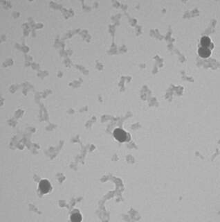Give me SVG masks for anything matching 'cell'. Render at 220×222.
Masks as SVG:
<instances>
[{
	"label": "cell",
	"instance_id": "cell-1",
	"mask_svg": "<svg viewBox=\"0 0 220 222\" xmlns=\"http://www.w3.org/2000/svg\"><path fill=\"white\" fill-rule=\"evenodd\" d=\"M114 136L118 141L123 142L127 140V137H128V134L126 132H125L123 130L121 129V128H116V129L114 131Z\"/></svg>",
	"mask_w": 220,
	"mask_h": 222
},
{
	"label": "cell",
	"instance_id": "cell-2",
	"mask_svg": "<svg viewBox=\"0 0 220 222\" xmlns=\"http://www.w3.org/2000/svg\"><path fill=\"white\" fill-rule=\"evenodd\" d=\"M201 47H206L208 49H212L213 48V44L212 43L211 38L208 36H203L201 39Z\"/></svg>",
	"mask_w": 220,
	"mask_h": 222
},
{
	"label": "cell",
	"instance_id": "cell-3",
	"mask_svg": "<svg viewBox=\"0 0 220 222\" xmlns=\"http://www.w3.org/2000/svg\"><path fill=\"white\" fill-rule=\"evenodd\" d=\"M39 189L43 193H47L49 192L50 189H51V185L49 183L48 181L47 180H43L42 181L39 185Z\"/></svg>",
	"mask_w": 220,
	"mask_h": 222
},
{
	"label": "cell",
	"instance_id": "cell-4",
	"mask_svg": "<svg viewBox=\"0 0 220 222\" xmlns=\"http://www.w3.org/2000/svg\"><path fill=\"white\" fill-rule=\"evenodd\" d=\"M198 52L200 56L202 58H208L211 55V49L203 47H199Z\"/></svg>",
	"mask_w": 220,
	"mask_h": 222
},
{
	"label": "cell",
	"instance_id": "cell-5",
	"mask_svg": "<svg viewBox=\"0 0 220 222\" xmlns=\"http://www.w3.org/2000/svg\"><path fill=\"white\" fill-rule=\"evenodd\" d=\"M71 219L72 222H80L82 220V216L80 213L76 212L73 213L71 216Z\"/></svg>",
	"mask_w": 220,
	"mask_h": 222
}]
</instances>
